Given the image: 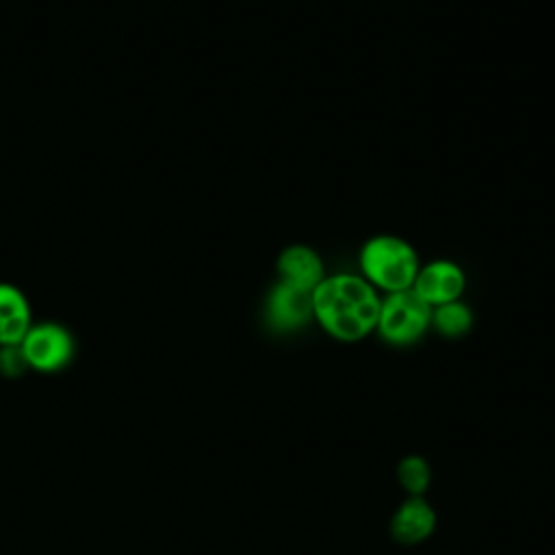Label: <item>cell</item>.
<instances>
[{"label":"cell","instance_id":"6da1fadb","mask_svg":"<svg viewBox=\"0 0 555 555\" xmlns=\"http://www.w3.org/2000/svg\"><path fill=\"white\" fill-rule=\"evenodd\" d=\"M379 306L375 288L351 273L323 278L312 291V317L330 336L345 343L360 340L375 330Z\"/></svg>","mask_w":555,"mask_h":555},{"label":"cell","instance_id":"7a4b0ae2","mask_svg":"<svg viewBox=\"0 0 555 555\" xmlns=\"http://www.w3.org/2000/svg\"><path fill=\"white\" fill-rule=\"evenodd\" d=\"M360 269L371 286L390 295L412 288L418 273V260L408 241L382 234L364 243L360 251Z\"/></svg>","mask_w":555,"mask_h":555},{"label":"cell","instance_id":"3957f363","mask_svg":"<svg viewBox=\"0 0 555 555\" xmlns=\"http://www.w3.org/2000/svg\"><path fill=\"white\" fill-rule=\"evenodd\" d=\"M431 325V306L425 304L412 288L390 293L377 317V332L390 345H412Z\"/></svg>","mask_w":555,"mask_h":555},{"label":"cell","instance_id":"277c9868","mask_svg":"<svg viewBox=\"0 0 555 555\" xmlns=\"http://www.w3.org/2000/svg\"><path fill=\"white\" fill-rule=\"evenodd\" d=\"M26 364L30 369L54 373L69 364L74 356V338L72 334L52 321L30 325L26 336L20 343Z\"/></svg>","mask_w":555,"mask_h":555},{"label":"cell","instance_id":"5b68a950","mask_svg":"<svg viewBox=\"0 0 555 555\" xmlns=\"http://www.w3.org/2000/svg\"><path fill=\"white\" fill-rule=\"evenodd\" d=\"M412 291L431 308L457 301L464 291V273L455 262L436 260L418 269Z\"/></svg>","mask_w":555,"mask_h":555},{"label":"cell","instance_id":"8992f818","mask_svg":"<svg viewBox=\"0 0 555 555\" xmlns=\"http://www.w3.org/2000/svg\"><path fill=\"white\" fill-rule=\"evenodd\" d=\"M312 317V293L280 282L267 299V323L278 332H293Z\"/></svg>","mask_w":555,"mask_h":555},{"label":"cell","instance_id":"52a82bcc","mask_svg":"<svg viewBox=\"0 0 555 555\" xmlns=\"http://www.w3.org/2000/svg\"><path fill=\"white\" fill-rule=\"evenodd\" d=\"M280 282L312 293L323 280V262L314 249L306 245H291L278 258Z\"/></svg>","mask_w":555,"mask_h":555},{"label":"cell","instance_id":"ba28073f","mask_svg":"<svg viewBox=\"0 0 555 555\" xmlns=\"http://www.w3.org/2000/svg\"><path fill=\"white\" fill-rule=\"evenodd\" d=\"M434 525H436V514L429 507V503L414 496L401 503V507L395 512L390 520V531L397 542L416 544L429 538V533L434 531Z\"/></svg>","mask_w":555,"mask_h":555},{"label":"cell","instance_id":"9c48e42d","mask_svg":"<svg viewBox=\"0 0 555 555\" xmlns=\"http://www.w3.org/2000/svg\"><path fill=\"white\" fill-rule=\"evenodd\" d=\"M30 330V308L13 284H0V347L20 345Z\"/></svg>","mask_w":555,"mask_h":555},{"label":"cell","instance_id":"30bf717a","mask_svg":"<svg viewBox=\"0 0 555 555\" xmlns=\"http://www.w3.org/2000/svg\"><path fill=\"white\" fill-rule=\"evenodd\" d=\"M431 325L449 338L464 336L473 325L470 310L460 301H449L442 306L431 308Z\"/></svg>","mask_w":555,"mask_h":555},{"label":"cell","instance_id":"8fae6325","mask_svg":"<svg viewBox=\"0 0 555 555\" xmlns=\"http://www.w3.org/2000/svg\"><path fill=\"white\" fill-rule=\"evenodd\" d=\"M399 481L408 492H412L416 496L421 492H425L427 486H429V466H427V462L418 455H410V457L401 460Z\"/></svg>","mask_w":555,"mask_h":555},{"label":"cell","instance_id":"7c38bea8","mask_svg":"<svg viewBox=\"0 0 555 555\" xmlns=\"http://www.w3.org/2000/svg\"><path fill=\"white\" fill-rule=\"evenodd\" d=\"M28 369L26 358L22 353L20 345H7L0 347V373L7 377H17Z\"/></svg>","mask_w":555,"mask_h":555}]
</instances>
